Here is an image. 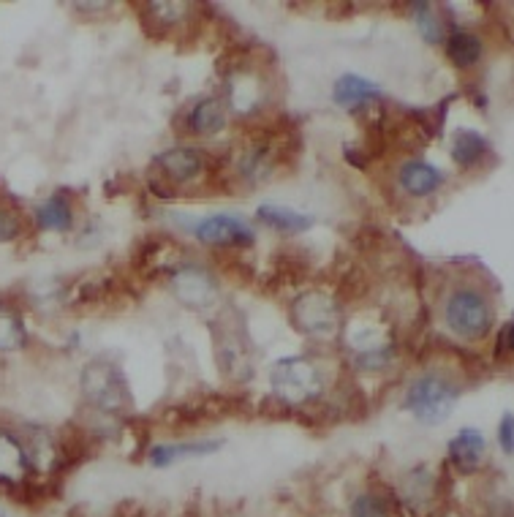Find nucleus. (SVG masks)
<instances>
[{"mask_svg":"<svg viewBox=\"0 0 514 517\" xmlns=\"http://www.w3.org/2000/svg\"><path fill=\"white\" fill-rule=\"evenodd\" d=\"M196 240L213 248H248L256 235L251 226L234 215H210L196 226Z\"/></svg>","mask_w":514,"mask_h":517,"instance_id":"423d86ee","label":"nucleus"},{"mask_svg":"<svg viewBox=\"0 0 514 517\" xmlns=\"http://www.w3.org/2000/svg\"><path fill=\"white\" fill-rule=\"evenodd\" d=\"M74 9H79V11H107L109 3H77Z\"/></svg>","mask_w":514,"mask_h":517,"instance_id":"393cba45","label":"nucleus"},{"mask_svg":"<svg viewBox=\"0 0 514 517\" xmlns=\"http://www.w3.org/2000/svg\"><path fill=\"white\" fill-rule=\"evenodd\" d=\"M441 183H444V175L433 164H427V161H408L400 169V186H403L408 196L425 199V196L436 194Z\"/></svg>","mask_w":514,"mask_h":517,"instance_id":"9b49d317","label":"nucleus"},{"mask_svg":"<svg viewBox=\"0 0 514 517\" xmlns=\"http://www.w3.org/2000/svg\"><path fill=\"white\" fill-rule=\"evenodd\" d=\"M291 319L297 330L311 338H330L332 332L338 330L340 311L338 305L332 303V297L324 292H308L294 300Z\"/></svg>","mask_w":514,"mask_h":517,"instance_id":"39448f33","label":"nucleus"},{"mask_svg":"<svg viewBox=\"0 0 514 517\" xmlns=\"http://www.w3.org/2000/svg\"><path fill=\"white\" fill-rule=\"evenodd\" d=\"M22 235V221L11 210H0V243H11Z\"/></svg>","mask_w":514,"mask_h":517,"instance_id":"4be33fe9","label":"nucleus"},{"mask_svg":"<svg viewBox=\"0 0 514 517\" xmlns=\"http://www.w3.org/2000/svg\"><path fill=\"white\" fill-rule=\"evenodd\" d=\"M259 221L267 224L275 232H283V235H300L305 229H311L313 221L308 215L297 213L291 207L281 205H262L259 207Z\"/></svg>","mask_w":514,"mask_h":517,"instance_id":"2eb2a0df","label":"nucleus"},{"mask_svg":"<svg viewBox=\"0 0 514 517\" xmlns=\"http://www.w3.org/2000/svg\"><path fill=\"white\" fill-rule=\"evenodd\" d=\"M498 441H501V449H504L506 455H512L514 452V414L512 411H506L504 420L498 425Z\"/></svg>","mask_w":514,"mask_h":517,"instance_id":"5701e85b","label":"nucleus"},{"mask_svg":"<svg viewBox=\"0 0 514 517\" xmlns=\"http://www.w3.org/2000/svg\"><path fill=\"white\" fill-rule=\"evenodd\" d=\"M79 384H82L85 400L104 414H123L134 406L126 373L120 371V365L115 362L96 360L85 365Z\"/></svg>","mask_w":514,"mask_h":517,"instance_id":"f257e3e1","label":"nucleus"},{"mask_svg":"<svg viewBox=\"0 0 514 517\" xmlns=\"http://www.w3.org/2000/svg\"><path fill=\"white\" fill-rule=\"evenodd\" d=\"M188 126L199 137H213L226 126V109L218 98H202L188 112Z\"/></svg>","mask_w":514,"mask_h":517,"instance_id":"4468645a","label":"nucleus"},{"mask_svg":"<svg viewBox=\"0 0 514 517\" xmlns=\"http://www.w3.org/2000/svg\"><path fill=\"white\" fill-rule=\"evenodd\" d=\"M482 39L468 33V30H452L447 39V58L455 63L457 69H471L482 60Z\"/></svg>","mask_w":514,"mask_h":517,"instance_id":"dca6fc26","label":"nucleus"},{"mask_svg":"<svg viewBox=\"0 0 514 517\" xmlns=\"http://www.w3.org/2000/svg\"><path fill=\"white\" fill-rule=\"evenodd\" d=\"M156 164L161 166V172H164L172 183H191L196 177L202 175V156L196 153V150H188V147H172V150H166L161 156L156 158Z\"/></svg>","mask_w":514,"mask_h":517,"instance_id":"9d476101","label":"nucleus"},{"mask_svg":"<svg viewBox=\"0 0 514 517\" xmlns=\"http://www.w3.org/2000/svg\"><path fill=\"white\" fill-rule=\"evenodd\" d=\"M28 449L11 436L9 430H0V482H20L28 469Z\"/></svg>","mask_w":514,"mask_h":517,"instance_id":"ddd939ff","label":"nucleus"},{"mask_svg":"<svg viewBox=\"0 0 514 517\" xmlns=\"http://www.w3.org/2000/svg\"><path fill=\"white\" fill-rule=\"evenodd\" d=\"M71 205H68V199L63 194H52L44 202V205H39V210H36V224H39V229H44V232H68L71 229Z\"/></svg>","mask_w":514,"mask_h":517,"instance_id":"f3484780","label":"nucleus"},{"mask_svg":"<svg viewBox=\"0 0 514 517\" xmlns=\"http://www.w3.org/2000/svg\"><path fill=\"white\" fill-rule=\"evenodd\" d=\"M457 403V390L447 379L436 373L419 376L406 392V409L417 417L422 425H441L452 417Z\"/></svg>","mask_w":514,"mask_h":517,"instance_id":"f03ea898","label":"nucleus"},{"mask_svg":"<svg viewBox=\"0 0 514 517\" xmlns=\"http://www.w3.org/2000/svg\"><path fill=\"white\" fill-rule=\"evenodd\" d=\"M0 517H3V515H0Z\"/></svg>","mask_w":514,"mask_h":517,"instance_id":"a878e982","label":"nucleus"},{"mask_svg":"<svg viewBox=\"0 0 514 517\" xmlns=\"http://www.w3.org/2000/svg\"><path fill=\"white\" fill-rule=\"evenodd\" d=\"M487 150V139L482 134H476L471 128H460L455 134V145H452V158H455L457 166L463 169H471L482 161Z\"/></svg>","mask_w":514,"mask_h":517,"instance_id":"a211bd4d","label":"nucleus"},{"mask_svg":"<svg viewBox=\"0 0 514 517\" xmlns=\"http://www.w3.org/2000/svg\"><path fill=\"white\" fill-rule=\"evenodd\" d=\"M411 14H414V22H417L422 39L430 41V44H438L444 39V25H441V17L436 14V6L433 3H414L411 6Z\"/></svg>","mask_w":514,"mask_h":517,"instance_id":"aec40b11","label":"nucleus"},{"mask_svg":"<svg viewBox=\"0 0 514 517\" xmlns=\"http://www.w3.org/2000/svg\"><path fill=\"white\" fill-rule=\"evenodd\" d=\"M28 343V330L20 313L11 311L9 305H0V352H17Z\"/></svg>","mask_w":514,"mask_h":517,"instance_id":"6ab92c4d","label":"nucleus"},{"mask_svg":"<svg viewBox=\"0 0 514 517\" xmlns=\"http://www.w3.org/2000/svg\"><path fill=\"white\" fill-rule=\"evenodd\" d=\"M272 390L275 395L289 403V406H300L308 403L321 392V373L311 360L305 357H289V360H278L270 373Z\"/></svg>","mask_w":514,"mask_h":517,"instance_id":"20e7f679","label":"nucleus"},{"mask_svg":"<svg viewBox=\"0 0 514 517\" xmlns=\"http://www.w3.org/2000/svg\"><path fill=\"white\" fill-rule=\"evenodd\" d=\"M351 517H389L387 512V504L381 501L379 496H357L354 498V504H351Z\"/></svg>","mask_w":514,"mask_h":517,"instance_id":"412c9836","label":"nucleus"},{"mask_svg":"<svg viewBox=\"0 0 514 517\" xmlns=\"http://www.w3.org/2000/svg\"><path fill=\"white\" fill-rule=\"evenodd\" d=\"M512 335H514V324L506 322L504 330H501V335H498V357H501V354L512 352Z\"/></svg>","mask_w":514,"mask_h":517,"instance_id":"b1692460","label":"nucleus"},{"mask_svg":"<svg viewBox=\"0 0 514 517\" xmlns=\"http://www.w3.org/2000/svg\"><path fill=\"white\" fill-rule=\"evenodd\" d=\"M381 98V88L370 79L359 77V74H343V77L335 82L332 88V101L338 104L340 109H359L368 101H376Z\"/></svg>","mask_w":514,"mask_h":517,"instance_id":"1a4fd4ad","label":"nucleus"},{"mask_svg":"<svg viewBox=\"0 0 514 517\" xmlns=\"http://www.w3.org/2000/svg\"><path fill=\"white\" fill-rule=\"evenodd\" d=\"M444 319H447L452 332H457L460 338L479 341L493 327V308H490V303H487L482 292H476V289H457L447 300Z\"/></svg>","mask_w":514,"mask_h":517,"instance_id":"7ed1b4c3","label":"nucleus"},{"mask_svg":"<svg viewBox=\"0 0 514 517\" xmlns=\"http://www.w3.org/2000/svg\"><path fill=\"white\" fill-rule=\"evenodd\" d=\"M485 452V436L474 428H463L455 439L449 441V458L455 463V469L463 471V474H474L482 466Z\"/></svg>","mask_w":514,"mask_h":517,"instance_id":"6e6552de","label":"nucleus"},{"mask_svg":"<svg viewBox=\"0 0 514 517\" xmlns=\"http://www.w3.org/2000/svg\"><path fill=\"white\" fill-rule=\"evenodd\" d=\"M175 294L183 305L202 311L218 300V283L213 275L204 273L199 267H185L175 275Z\"/></svg>","mask_w":514,"mask_h":517,"instance_id":"0eeeda50","label":"nucleus"},{"mask_svg":"<svg viewBox=\"0 0 514 517\" xmlns=\"http://www.w3.org/2000/svg\"><path fill=\"white\" fill-rule=\"evenodd\" d=\"M221 449V441H185V444H158V447L150 449V463L156 469H166L172 466L175 460L185 458H204V455H213Z\"/></svg>","mask_w":514,"mask_h":517,"instance_id":"f8f14e48","label":"nucleus"}]
</instances>
